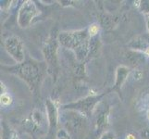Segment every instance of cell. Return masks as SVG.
I'll return each mask as SVG.
<instances>
[{
    "mask_svg": "<svg viewBox=\"0 0 149 139\" xmlns=\"http://www.w3.org/2000/svg\"><path fill=\"white\" fill-rule=\"evenodd\" d=\"M90 38L87 29L70 31L59 34L58 42L63 47L73 50L79 61H84L89 56Z\"/></svg>",
    "mask_w": 149,
    "mask_h": 139,
    "instance_id": "1",
    "label": "cell"
},
{
    "mask_svg": "<svg viewBox=\"0 0 149 139\" xmlns=\"http://www.w3.org/2000/svg\"><path fill=\"white\" fill-rule=\"evenodd\" d=\"M62 117L64 130L69 133L71 139L84 138L87 131L86 116L75 110H66L63 112Z\"/></svg>",
    "mask_w": 149,
    "mask_h": 139,
    "instance_id": "2",
    "label": "cell"
},
{
    "mask_svg": "<svg viewBox=\"0 0 149 139\" xmlns=\"http://www.w3.org/2000/svg\"><path fill=\"white\" fill-rule=\"evenodd\" d=\"M15 70H16V74L22 77L32 89L38 85L42 71L37 64L33 62H25L19 64Z\"/></svg>",
    "mask_w": 149,
    "mask_h": 139,
    "instance_id": "3",
    "label": "cell"
},
{
    "mask_svg": "<svg viewBox=\"0 0 149 139\" xmlns=\"http://www.w3.org/2000/svg\"><path fill=\"white\" fill-rule=\"evenodd\" d=\"M109 106L104 102H99L93 111L94 115V125L96 135H103L106 128L109 124Z\"/></svg>",
    "mask_w": 149,
    "mask_h": 139,
    "instance_id": "4",
    "label": "cell"
},
{
    "mask_svg": "<svg viewBox=\"0 0 149 139\" xmlns=\"http://www.w3.org/2000/svg\"><path fill=\"white\" fill-rule=\"evenodd\" d=\"M38 15V9L33 1H25L18 13V24L20 28H27L32 23L33 19Z\"/></svg>",
    "mask_w": 149,
    "mask_h": 139,
    "instance_id": "5",
    "label": "cell"
},
{
    "mask_svg": "<svg viewBox=\"0 0 149 139\" xmlns=\"http://www.w3.org/2000/svg\"><path fill=\"white\" fill-rule=\"evenodd\" d=\"M5 49L11 58L16 61L18 64L24 62L25 53L24 47L20 39L17 36H9L5 40Z\"/></svg>",
    "mask_w": 149,
    "mask_h": 139,
    "instance_id": "6",
    "label": "cell"
},
{
    "mask_svg": "<svg viewBox=\"0 0 149 139\" xmlns=\"http://www.w3.org/2000/svg\"><path fill=\"white\" fill-rule=\"evenodd\" d=\"M101 96H88L84 99L79 100L76 103H71L69 105L63 106V109L67 110H75L81 114L86 116L88 113H93L95 108L99 103Z\"/></svg>",
    "mask_w": 149,
    "mask_h": 139,
    "instance_id": "7",
    "label": "cell"
},
{
    "mask_svg": "<svg viewBox=\"0 0 149 139\" xmlns=\"http://www.w3.org/2000/svg\"><path fill=\"white\" fill-rule=\"evenodd\" d=\"M45 107H47V122H48L49 132L50 133L56 132L58 122H59L58 108H56L55 102L51 99H47L45 101Z\"/></svg>",
    "mask_w": 149,
    "mask_h": 139,
    "instance_id": "8",
    "label": "cell"
},
{
    "mask_svg": "<svg viewBox=\"0 0 149 139\" xmlns=\"http://www.w3.org/2000/svg\"><path fill=\"white\" fill-rule=\"evenodd\" d=\"M131 73V71L129 68L125 66H120L116 71V78H115V85H114V90L120 91L122 85L125 83L127 78H129Z\"/></svg>",
    "mask_w": 149,
    "mask_h": 139,
    "instance_id": "9",
    "label": "cell"
},
{
    "mask_svg": "<svg viewBox=\"0 0 149 139\" xmlns=\"http://www.w3.org/2000/svg\"><path fill=\"white\" fill-rule=\"evenodd\" d=\"M129 46L135 51L145 53L146 51L149 48V39H147L145 36L137 37L134 40H132L129 44Z\"/></svg>",
    "mask_w": 149,
    "mask_h": 139,
    "instance_id": "10",
    "label": "cell"
},
{
    "mask_svg": "<svg viewBox=\"0 0 149 139\" xmlns=\"http://www.w3.org/2000/svg\"><path fill=\"white\" fill-rule=\"evenodd\" d=\"M32 122L33 123L34 126H36L39 129L44 128L45 124L48 125L47 117H45L42 113V111H40L36 109L33 110L32 113Z\"/></svg>",
    "mask_w": 149,
    "mask_h": 139,
    "instance_id": "11",
    "label": "cell"
},
{
    "mask_svg": "<svg viewBox=\"0 0 149 139\" xmlns=\"http://www.w3.org/2000/svg\"><path fill=\"white\" fill-rule=\"evenodd\" d=\"M146 55L139 51H132L127 54V59L132 66H138L145 62Z\"/></svg>",
    "mask_w": 149,
    "mask_h": 139,
    "instance_id": "12",
    "label": "cell"
},
{
    "mask_svg": "<svg viewBox=\"0 0 149 139\" xmlns=\"http://www.w3.org/2000/svg\"><path fill=\"white\" fill-rule=\"evenodd\" d=\"M45 51V59L48 61V63L53 64L54 61L56 62V45L55 43H49L47 45V46L44 49Z\"/></svg>",
    "mask_w": 149,
    "mask_h": 139,
    "instance_id": "13",
    "label": "cell"
},
{
    "mask_svg": "<svg viewBox=\"0 0 149 139\" xmlns=\"http://www.w3.org/2000/svg\"><path fill=\"white\" fill-rule=\"evenodd\" d=\"M3 139H19L17 132H15L10 127H8L4 123V130H3Z\"/></svg>",
    "mask_w": 149,
    "mask_h": 139,
    "instance_id": "14",
    "label": "cell"
},
{
    "mask_svg": "<svg viewBox=\"0 0 149 139\" xmlns=\"http://www.w3.org/2000/svg\"><path fill=\"white\" fill-rule=\"evenodd\" d=\"M88 30V34L90 35V37H95L98 35V33L100 31V26L98 23H93L92 25H90Z\"/></svg>",
    "mask_w": 149,
    "mask_h": 139,
    "instance_id": "15",
    "label": "cell"
},
{
    "mask_svg": "<svg viewBox=\"0 0 149 139\" xmlns=\"http://www.w3.org/2000/svg\"><path fill=\"white\" fill-rule=\"evenodd\" d=\"M0 100H1V105H3L5 107H8L9 105H11L12 97L10 96L9 95H8V94H4V95H1Z\"/></svg>",
    "mask_w": 149,
    "mask_h": 139,
    "instance_id": "16",
    "label": "cell"
},
{
    "mask_svg": "<svg viewBox=\"0 0 149 139\" xmlns=\"http://www.w3.org/2000/svg\"><path fill=\"white\" fill-rule=\"evenodd\" d=\"M143 73L140 71H138V70H134V71H131V73H130V77L131 78H132L134 81H138V80H141L143 78Z\"/></svg>",
    "mask_w": 149,
    "mask_h": 139,
    "instance_id": "17",
    "label": "cell"
},
{
    "mask_svg": "<svg viewBox=\"0 0 149 139\" xmlns=\"http://www.w3.org/2000/svg\"><path fill=\"white\" fill-rule=\"evenodd\" d=\"M56 139H71L70 135L64 129L58 130L56 133Z\"/></svg>",
    "mask_w": 149,
    "mask_h": 139,
    "instance_id": "18",
    "label": "cell"
},
{
    "mask_svg": "<svg viewBox=\"0 0 149 139\" xmlns=\"http://www.w3.org/2000/svg\"><path fill=\"white\" fill-rule=\"evenodd\" d=\"M98 139H116L115 133L111 131H107L99 136Z\"/></svg>",
    "mask_w": 149,
    "mask_h": 139,
    "instance_id": "19",
    "label": "cell"
},
{
    "mask_svg": "<svg viewBox=\"0 0 149 139\" xmlns=\"http://www.w3.org/2000/svg\"><path fill=\"white\" fill-rule=\"evenodd\" d=\"M145 18H146V29H147V32L149 34V12L145 13Z\"/></svg>",
    "mask_w": 149,
    "mask_h": 139,
    "instance_id": "20",
    "label": "cell"
},
{
    "mask_svg": "<svg viewBox=\"0 0 149 139\" xmlns=\"http://www.w3.org/2000/svg\"><path fill=\"white\" fill-rule=\"evenodd\" d=\"M4 94H8L7 88H6V85L1 83V95H4Z\"/></svg>",
    "mask_w": 149,
    "mask_h": 139,
    "instance_id": "21",
    "label": "cell"
},
{
    "mask_svg": "<svg viewBox=\"0 0 149 139\" xmlns=\"http://www.w3.org/2000/svg\"><path fill=\"white\" fill-rule=\"evenodd\" d=\"M126 139H136V137L132 133H129V135L126 136Z\"/></svg>",
    "mask_w": 149,
    "mask_h": 139,
    "instance_id": "22",
    "label": "cell"
},
{
    "mask_svg": "<svg viewBox=\"0 0 149 139\" xmlns=\"http://www.w3.org/2000/svg\"><path fill=\"white\" fill-rule=\"evenodd\" d=\"M143 54H145L146 56H147V57H149V48L146 51V52L145 53H143Z\"/></svg>",
    "mask_w": 149,
    "mask_h": 139,
    "instance_id": "23",
    "label": "cell"
},
{
    "mask_svg": "<svg viewBox=\"0 0 149 139\" xmlns=\"http://www.w3.org/2000/svg\"><path fill=\"white\" fill-rule=\"evenodd\" d=\"M147 118H148V120H149V109L147 110Z\"/></svg>",
    "mask_w": 149,
    "mask_h": 139,
    "instance_id": "24",
    "label": "cell"
}]
</instances>
